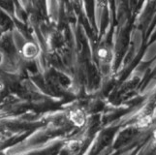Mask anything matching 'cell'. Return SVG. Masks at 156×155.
<instances>
[{
	"label": "cell",
	"mask_w": 156,
	"mask_h": 155,
	"mask_svg": "<svg viewBox=\"0 0 156 155\" xmlns=\"http://www.w3.org/2000/svg\"><path fill=\"white\" fill-rule=\"evenodd\" d=\"M70 118H71V120L75 124L79 126H82L84 123V115L79 110L72 111L71 114H70Z\"/></svg>",
	"instance_id": "1"
},
{
	"label": "cell",
	"mask_w": 156,
	"mask_h": 155,
	"mask_svg": "<svg viewBox=\"0 0 156 155\" xmlns=\"http://www.w3.org/2000/svg\"><path fill=\"white\" fill-rule=\"evenodd\" d=\"M38 53V48H37L34 44L29 43V44L25 45L23 47V55L27 58H32L37 55Z\"/></svg>",
	"instance_id": "2"
},
{
	"label": "cell",
	"mask_w": 156,
	"mask_h": 155,
	"mask_svg": "<svg viewBox=\"0 0 156 155\" xmlns=\"http://www.w3.org/2000/svg\"><path fill=\"white\" fill-rule=\"evenodd\" d=\"M98 55H99V56L102 58V59H106V58L109 57V51H108V50L102 49V50L99 51Z\"/></svg>",
	"instance_id": "3"
},
{
	"label": "cell",
	"mask_w": 156,
	"mask_h": 155,
	"mask_svg": "<svg viewBox=\"0 0 156 155\" xmlns=\"http://www.w3.org/2000/svg\"><path fill=\"white\" fill-rule=\"evenodd\" d=\"M2 59H3V56H2V55H1V53H0V63L2 62Z\"/></svg>",
	"instance_id": "4"
},
{
	"label": "cell",
	"mask_w": 156,
	"mask_h": 155,
	"mask_svg": "<svg viewBox=\"0 0 156 155\" xmlns=\"http://www.w3.org/2000/svg\"><path fill=\"white\" fill-rule=\"evenodd\" d=\"M1 85H2V84H1V83H0V88H1Z\"/></svg>",
	"instance_id": "5"
}]
</instances>
